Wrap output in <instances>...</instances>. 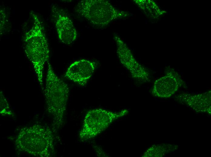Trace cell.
<instances>
[{"mask_svg":"<svg viewBox=\"0 0 211 157\" xmlns=\"http://www.w3.org/2000/svg\"><path fill=\"white\" fill-rule=\"evenodd\" d=\"M34 23L24 36L23 42L26 55L33 65L38 81L41 85L43 82L45 64L49 57V44L43 27L37 15L32 11Z\"/></svg>","mask_w":211,"mask_h":157,"instance_id":"obj_1","label":"cell"},{"mask_svg":"<svg viewBox=\"0 0 211 157\" xmlns=\"http://www.w3.org/2000/svg\"><path fill=\"white\" fill-rule=\"evenodd\" d=\"M52 132L39 125L23 128L16 140V147L21 152L35 156L50 157L54 151Z\"/></svg>","mask_w":211,"mask_h":157,"instance_id":"obj_2","label":"cell"},{"mask_svg":"<svg viewBox=\"0 0 211 157\" xmlns=\"http://www.w3.org/2000/svg\"><path fill=\"white\" fill-rule=\"evenodd\" d=\"M44 91L48 111L53 117L54 124L59 127L63 123L69 89L67 84L56 74L49 62Z\"/></svg>","mask_w":211,"mask_h":157,"instance_id":"obj_3","label":"cell"},{"mask_svg":"<svg viewBox=\"0 0 211 157\" xmlns=\"http://www.w3.org/2000/svg\"><path fill=\"white\" fill-rule=\"evenodd\" d=\"M75 11L92 24L101 27L115 19L129 15L127 12L118 10L109 2L103 0L80 1Z\"/></svg>","mask_w":211,"mask_h":157,"instance_id":"obj_4","label":"cell"},{"mask_svg":"<svg viewBox=\"0 0 211 157\" xmlns=\"http://www.w3.org/2000/svg\"><path fill=\"white\" fill-rule=\"evenodd\" d=\"M128 112L126 110L114 112L102 109L89 111L85 116L79 135L82 141L90 140L106 129L115 120Z\"/></svg>","mask_w":211,"mask_h":157,"instance_id":"obj_5","label":"cell"},{"mask_svg":"<svg viewBox=\"0 0 211 157\" xmlns=\"http://www.w3.org/2000/svg\"><path fill=\"white\" fill-rule=\"evenodd\" d=\"M117 53L120 62L131 74L132 77L139 81H149V74L145 68L136 60L130 50L122 40L115 35Z\"/></svg>","mask_w":211,"mask_h":157,"instance_id":"obj_6","label":"cell"},{"mask_svg":"<svg viewBox=\"0 0 211 157\" xmlns=\"http://www.w3.org/2000/svg\"><path fill=\"white\" fill-rule=\"evenodd\" d=\"M96 63L85 59L76 61L67 69L65 77L81 86L85 85L93 75Z\"/></svg>","mask_w":211,"mask_h":157,"instance_id":"obj_7","label":"cell"},{"mask_svg":"<svg viewBox=\"0 0 211 157\" xmlns=\"http://www.w3.org/2000/svg\"><path fill=\"white\" fill-rule=\"evenodd\" d=\"M181 80L175 72H169L155 81L153 87L152 94L161 98L170 97L181 86Z\"/></svg>","mask_w":211,"mask_h":157,"instance_id":"obj_8","label":"cell"},{"mask_svg":"<svg viewBox=\"0 0 211 157\" xmlns=\"http://www.w3.org/2000/svg\"><path fill=\"white\" fill-rule=\"evenodd\" d=\"M56 14L55 25L59 39L65 44L72 43L77 36L72 22L68 16L60 11L57 12Z\"/></svg>","mask_w":211,"mask_h":157,"instance_id":"obj_9","label":"cell"},{"mask_svg":"<svg viewBox=\"0 0 211 157\" xmlns=\"http://www.w3.org/2000/svg\"><path fill=\"white\" fill-rule=\"evenodd\" d=\"M179 99L182 103L187 105L198 112L206 113L211 114V91L196 95L183 94Z\"/></svg>","mask_w":211,"mask_h":157,"instance_id":"obj_10","label":"cell"},{"mask_svg":"<svg viewBox=\"0 0 211 157\" xmlns=\"http://www.w3.org/2000/svg\"><path fill=\"white\" fill-rule=\"evenodd\" d=\"M135 3L146 15L152 19L156 18L163 13L156 3L151 0H134Z\"/></svg>","mask_w":211,"mask_h":157,"instance_id":"obj_11","label":"cell"},{"mask_svg":"<svg viewBox=\"0 0 211 157\" xmlns=\"http://www.w3.org/2000/svg\"><path fill=\"white\" fill-rule=\"evenodd\" d=\"M176 145L164 144L153 146L145 152L144 157H162L166 154L177 149Z\"/></svg>","mask_w":211,"mask_h":157,"instance_id":"obj_12","label":"cell"},{"mask_svg":"<svg viewBox=\"0 0 211 157\" xmlns=\"http://www.w3.org/2000/svg\"><path fill=\"white\" fill-rule=\"evenodd\" d=\"M12 112L9 104L2 91H0V113L2 114H9Z\"/></svg>","mask_w":211,"mask_h":157,"instance_id":"obj_13","label":"cell"},{"mask_svg":"<svg viewBox=\"0 0 211 157\" xmlns=\"http://www.w3.org/2000/svg\"><path fill=\"white\" fill-rule=\"evenodd\" d=\"M0 33H2V31L4 27L5 21L6 13L5 10L4 9L0 10Z\"/></svg>","mask_w":211,"mask_h":157,"instance_id":"obj_14","label":"cell"}]
</instances>
